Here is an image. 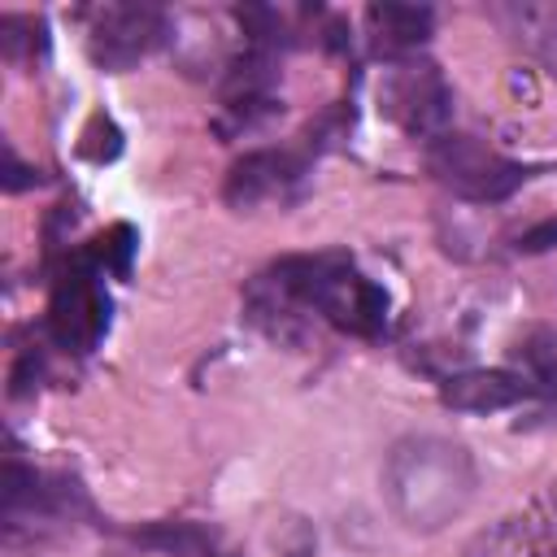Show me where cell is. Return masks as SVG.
Returning <instances> with one entry per match:
<instances>
[{
    "label": "cell",
    "instance_id": "cell-4",
    "mask_svg": "<svg viewBox=\"0 0 557 557\" xmlns=\"http://www.w3.org/2000/svg\"><path fill=\"white\" fill-rule=\"evenodd\" d=\"M426 165L453 196L474 200V205H496V200L513 196L527 178V165L500 157L496 148H487L474 135H457V131L426 144Z\"/></svg>",
    "mask_w": 557,
    "mask_h": 557
},
{
    "label": "cell",
    "instance_id": "cell-1",
    "mask_svg": "<svg viewBox=\"0 0 557 557\" xmlns=\"http://www.w3.org/2000/svg\"><path fill=\"white\" fill-rule=\"evenodd\" d=\"M479 470L466 444L448 435H405L383 461V496L405 531L431 535L466 513L474 500Z\"/></svg>",
    "mask_w": 557,
    "mask_h": 557
},
{
    "label": "cell",
    "instance_id": "cell-9",
    "mask_svg": "<svg viewBox=\"0 0 557 557\" xmlns=\"http://www.w3.org/2000/svg\"><path fill=\"white\" fill-rule=\"evenodd\" d=\"M435 13L426 4H370L366 9V39L374 57L405 61L418 57V48L431 39Z\"/></svg>",
    "mask_w": 557,
    "mask_h": 557
},
{
    "label": "cell",
    "instance_id": "cell-17",
    "mask_svg": "<svg viewBox=\"0 0 557 557\" xmlns=\"http://www.w3.org/2000/svg\"><path fill=\"white\" fill-rule=\"evenodd\" d=\"M4 157H9V174H4V191H22V187H30V183H35V170H26V165L17 161V152H13V148H9Z\"/></svg>",
    "mask_w": 557,
    "mask_h": 557
},
{
    "label": "cell",
    "instance_id": "cell-15",
    "mask_svg": "<svg viewBox=\"0 0 557 557\" xmlns=\"http://www.w3.org/2000/svg\"><path fill=\"white\" fill-rule=\"evenodd\" d=\"M117 152H122V131L113 126L109 113H91V122H87L83 135H78V157L104 165V161H113Z\"/></svg>",
    "mask_w": 557,
    "mask_h": 557
},
{
    "label": "cell",
    "instance_id": "cell-8",
    "mask_svg": "<svg viewBox=\"0 0 557 557\" xmlns=\"http://www.w3.org/2000/svg\"><path fill=\"white\" fill-rule=\"evenodd\" d=\"M535 392H540L535 379L513 374V370H461L444 379L440 400L457 413H500V409L522 405Z\"/></svg>",
    "mask_w": 557,
    "mask_h": 557
},
{
    "label": "cell",
    "instance_id": "cell-13",
    "mask_svg": "<svg viewBox=\"0 0 557 557\" xmlns=\"http://www.w3.org/2000/svg\"><path fill=\"white\" fill-rule=\"evenodd\" d=\"M44 48H48L44 17H30V13H4L0 17V52H4V61L26 65V61L44 57Z\"/></svg>",
    "mask_w": 557,
    "mask_h": 557
},
{
    "label": "cell",
    "instance_id": "cell-7",
    "mask_svg": "<svg viewBox=\"0 0 557 557\" xmlns=\"http://www.w3.org/2000/svg\"><path fill=\"white\" fill-rule=\"evenodd\" d=\"M305 170L309 161L300 152H287V148H257L248 157H239L226 174V187H222V200L231 209H261V205H287L300 183H305Z\"/></svg>",
    "mask_w": 557,
    "mask_h": 557
},
{
    "label": "cell",
    "instance_id": "cell-3",
    "mask_svg": "<svg viewBox=\"0 0 557 557\" xmlns=\"http://www.w3.org/2000/svg\"><path fill=\"white\" fill-rule=\"evenodd\" d=\"M379 109L405 135L435 144L453 126V87L440 74V65L426 61V57L387 61L383 83H379Z\"/></svg>",
    "mask_w": 557,
    "mask_h": 557
},
{
    "label": "cell",
    "instance_id": "cell-10",
    "mask_svg": "<svg viewBox=\"0 0 557 557\" xmlns=\"http://www.w3.org/2000/svg\"><path fill=\"white\" fill-rule=\"evenodd\" d=\"M492 17L557 74V4H500Z\"/></svg>",
    "mask_w": 557,
    "mask_h": 557
},
{
    "label": "cell",
    "instance_id": "cell-14",
    "mask_svg": "<svg viewBox=\"0 0 557 557\" xmlns=\"http://www.w3.org/2000/svg\"><path fill=\"white\" fill-rule=\"evenodd\" d=\"M135 248H139L135 226H131V222H113L104 235H96V244H87V257H91L104 274L126 278V274H131V257H135Z\"/></svg>",
    "mask_w": 557,
    "mask_h": 557
},
{
    "label": "cell",
    "instance_id": "cell-11",
    "mask_svg": "<svg viewBox=\"0 0 557 557\" xmlns=\"http://www.w3.org/2000/svg\"><path fill=\"white\" fill-rule=\"evenodd\" d=\"M461 557H544L540 527L531 518H500L487 531H479Z\"/></svg>",
    "mask_w": 557,
    "mask_h": 557
},
{
    "label": "cell",
    "instance_id": "cell-6",
    "mask_svg": "<svg viewBox=\"0 0 557 557\" xmlns=\"http://www.w3.org/2000/svg\"><path fill=\"white\" fill-rule=\"evenodd\" d=\"M165 39L170 17L152 4H100L87 13V57L109 74L139 65Z\"/></svg>",
    "mask_w": 557,
    "mask_h": 557
},
{
    "label": "cell",
    "instance_id": "cell-12",
    "mask_svg": "<svg viewBox=\"0 0 557 557\" xmlns=\"http://www.w3.org/2000/svg\"><path fill=\"white\" fill-rule=\"evenodd\" d=\"M135 540L144 548L170 553V557H213V531L196 527V522H157L135 531Z\"/></svg>",
    "mask_w": 557,
    "mask_h": 557
},
{
    "label": "cell",
    "instance_id": "cell-5",
    "mask_svg": "<svg viewBox=\"0 0 557 557\" xmlns=\"http://www.w3.org/2000/svg\"><path fill=\"white\" fill-rule=\"evenodd\" d=\"M109 331V292L104 270L83 252L65 261L48 296V335L70 352H91Z\"/></svg>",
    "mask_w": 557,
    "mask_h": 557
},
{
    "label": "cell",
    "instance_id": "cell-2",
    "mask_svg": "<svg viewBox=\"0 0 557 557\" xmlns=\"http://www.w3.org/2000/svg\"><path fill=\"white\" fill-rule=\"evenodd\" d=\"M261 274L305 313H318L322 322L357 339H379L392 322L387 292L374 278H366L348 252H300V257L274 261Z\"/></svg>",
    "mask_w": 557,
    "mask_h": 557
},
{
    "label": "cell",
    "instance_id": "cell-16",
    "mask_svg": "<svg viewBox=\"0 0 557 557\" xmlns=\"http://www.w3.org/2000/svg\"><path fill=\"white\" fill-rule=\"evenodd\" d=\"M548 248H557V218H544L518 235V252H548Z\"/></svg>",
    "mask_w": 557,
    "mask_h": 557
}]
</instances>
